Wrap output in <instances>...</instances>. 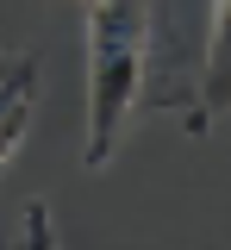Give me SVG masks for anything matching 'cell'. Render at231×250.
<instances>
[{"instance_id":"obj_1","label":"cell","mask_w":231,"mask_h":250,"mask_svg":"<svg viewBox=\"0 0 231 250\" xmlns=\"http://www.w3.org/2000/svg\"><path fill=\"white\" fill-rule=\"evenodd\" d=\"M150 94V0H88V144L81 163H113L125 119Z\"/></svg>"},{"instance_id":"obj_2","label":"cell","mask_w":231,"mask_h":250,"mask_svg":"<svg viewBox=\"0 0 231 250\" xmlns=\"http://www.w3.org/2000/svg\"><path fill=\"white\" fill-rule=\"evenodd\" d=\"M225 113H231V0H212L206 57H200V82H194V100H188V131H206Z\"/></svg>"},{"instance_id":"obj_3","label":"cell","mask_w":231,"mask_h":250,"mask_svg":"<svg viewBox=\"0 0 231 250\" xmlns=\"http://www.w3.org/2000/svg\"><path fill=\"white\" fill-rule=\"evenodd\" d=\"M38 113V57L32 50H0V169L25 144Z\"/></svg>"}]
</instances>
